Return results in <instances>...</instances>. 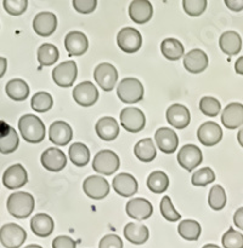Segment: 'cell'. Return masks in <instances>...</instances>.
Masks as SVG:
<instances>
[{
    "mask_svg": "<svg viewBox=\"0 0 243 248\" xmlns=\"http://www.w3.org/2000/svg\"><path fill=\"white\" fill-rule=\"evenodd\" d=\"M117 44H118L119 48L125 53H135L141 48L142 36L138 29L125 27L119 31L118 35H117Z\"/></svg>",
    "mask_w": 243,
    "mask_h": 248,
    "instance_id": "52a82bcc",
    "label": "cell"
},
{
    "mask_svg": "<svg viewBox=\"0 0 243 248\" xmlns=\"http://www.w3.org/2000/svg\"><path fill=\"white\" fill-rule=\"evenodd\" d=\"M18 144L19 138L15 128L4 121H0V153L11 154L18 148Z\"/></svg>",
    "mask_w": 243,
    "mask_h": 248,
    "instance_id": "7402d4cb",
    "label": "cell"
},
{
    "mask_svg": "<svg viewBox=\"0 0 243 248\" xmlns=\"http://www.w3.org/2000/svg\"><path fill=\"white\" fill-rule=\"evenodd\" d=\"M119 120H121L122 127L131 133L140 132L146 125L145 114L141 109L134 108V107H126L122 109L119 114Z\"/></svg>",
    "mask_w": 243,
    "mask_h": 248,
    "instance_id": "5b68a950",
    "label": "cell"
},
{
    "mask_svg": "<svg viewBox=\"0 0 243 248\" xmlns=\"http://www.w3.org/2000/svg\"><path fill=\"white\" fill-rule=\"evenodd\" d=\"M31 229L39 237H48L55 229L53 219L46 213H38L31 219Z\"/></svg>",
    "mask_w": 243,
    "mask_h": 248,
    "instance_id": "4316f807",
    "label": "cell"
},
{
    "mask_svg": "<svg viewBox=\"0 0 243 248\" xmlns=\"http://www.w3.org/2000/svg\"><path fill=\"white\" fill-rule=\"evenodd\" d=\"M40 161L44 169L48 170V171L60 172L66 167L67 157H66L65 153L58 148H48L41 154Z\"/></svg>",
    "mask_w": 243,
    "mask_h": 248,
    "instance_id": "9a60e30c",
    "label": "cell"
},
{
    "mask_svg": "<svg viewBox=\"0 0 243 248\" xmlns=\"http://www.w3.org/2000/svg\"><path fill=\"white\" fill-rule=\"evenodd\" d=\"M57 28V17L52 12H39L33 19V29L38 35L50 36Z\"/></svg>",
    "mask_w": 243,
    "mask_h": 248,
    "instance_id": "d6986e66",
    "label": "cell"
},
{
    "mask_svg": "<svg viewBox=\"0 0 243 248\" xmlns=\"http://www.w3.org/2000/svg\"><path fill=\"white\" fill-rule=\"evenodd\" d=\"M225 5L232 11H241L243 10V0H225Z\"/></svg>",
    "mask_w": 243,
    "mask_h": 248,
    "instance_id": "681fc988",
    "label": "cell"
},
{
    "mask_svg": "<svg viewBox=\"0 0 243 248\" xmlns=\"http://www.w3.org/2000/svg\"><path fill=\"white\" fill-rule=\"evenodd\" d=\"M27 239V232L19 225L15 223L2 225L0 229V241L6 248H19Z\"/></svg>",
    "mask_w": 243,
    "mask_h": 248,
    "instance_id": "8992f818",
    "label": "cell"
},
{
    "mask_svg": "<svg viewBox=\"0 0 243 248\" xmlns=\"http://www.w3.org/2000/svg\"><path fill=\"white\" fill-rule=\"evenodd\" d=\"M53 106V99L48 92H36L31 99V107L36 113H46Z\"/></svg>",
    "mask_w": 243,
    "mask_h": 248,
    "instance_id": "74e56055",
    "label": "cell"
},
{
    "mask_svg": "<svg viewBox=\"0 0 243 248\" xmlns=\"http://www.w3.org/2000/svg\"><path fill=\"white\" fill-rule=\"evenodd\" d=\"M124 236L130 244L143 245L150 237V232L146 225L139 223H129L124 228Z\"/></svg>",
    "mask_w": 243,
    "mask_h": 248,
    "instance_id": "f546056e",
    "label": "cell"
},
{
    "mask_svg": "<svg viewBox=\"0 0 243 248\" xmlns=\"http://www.w3.org/2000/svg\"><path fill=\"white\" fill-rule=\"evenodd\" d=\"M7 69V61L6 58L4 57H0V78H2L6 73Z\"/></svg>",
    "mask_w": 243,
    "mask_h": 248,
    "instance_id": "f5cc1de1",
    "label": "cell"
},
{
    "mask_svg": "<svg viewBox=\"0 0 243 248\" xmlns=\"http://www.w3.org/2000/svg\"><path fill=\"white\" fill-rule=\"evenodd\" d=\"M221 244L224 248H243V235L236 232L233 228H230L223 235Z\"/></svg>",
    "mask_w": 243,
    "mask_h": 248,
    "instance_id": "7bdbcfd3",
    "label": "cell"
},
{
    "mask_svg": "<svg viewBox=\"0 0 243 248\" xmlns=\"http://www.w3.org/2000/svg\"><path fill=\"white\" fill-rule=\"evenodd\" d=\"M155 140L160 152L165 153V154H173L179 147V138H177L176 132L172 128H158L156 131Z\"/></svg>",
    "mask_w": 243,
    "mask_h": 248,
    "instance_id": "2e32d148",
    "label": "cell"
},
{
    "mask_svg": "<svg viewBox=\"0 0 243 248\" xmlns=\"http://www.w3.org/2000/svg\"><path fill=\"white\" fill-rule=\"evenodd\" d=\"M207 0H184L182 7L189 16L197 17L201 16L207 9Z\"/></svg>",
    "mask_w": 243,
    "mask_h": 248,
    "instance_id": "ee69618b",
    "label": "cell"
},
{
    "mask_svg": "<svg viewBox=\"0 0 243 248\" xmlns=\"http://www.w3.org/2000/svg\"><path fill=\"white\" fill-rule=\"evenodd\" d=\"M112 188L118 195L123 198H130L138 191V182L130 173H119L113 178Z\"/></svg>",
    "mask_w": 243,
    "mask_h": 248,
    "instance_id": "44dd1931",
    "label": "cell"
},
{
    "mask_svg": "<svg viewBox=\"0 0 243 248\" xmlns=\"http://www.w3.org/2000/svg\"><path fill=\"white\" fill-rule=\"evenodd\" d=\"M68 155H69V159L73 165L78 167L87 166L90 161V150L83 143H73L68 150Z\"/></svg>",
    "mask_w": 243,
    "mask_h": 248,
    "instance_id": "836d02e7",
    "label": "cell"
},
{
    "mask_svg": "<svg viewBox=\"0 0 243 248\" xmlns=\"http://www.w3.org/2000/svg\"><path fill=\"white\" fill-rule=\"evenodd\" d=\"M99 248H123V241L118 235L109 234L100 240Z\"/></svg>",
    "mask_w": 243,
    "mask_h": 248,
    "instance_id": "7dc6e473",
    "label": "cell"
},
{
    "mask_svg": "<svg viewBox=\"0 0 243 248\" xmlns=\"http://www.w3.org/2000/svg\"><path fill=\"white\" fill-rule=\"evenodd\" d=\"M83 191L94 200H102L109 194V183L104 177L90 176L83 182Z\"/></svg>",
    "mask_w": 243,
    "mask_h": 248,
    "instance_id": "30bf717a",
    "label": "cell"
},
{
    "mask_svg": "<svg viewBox=\"0 0 243 248\" xmlns=\"http://www.w3.org/2000/svg\"><path fill=\"white\" fill-rule=\"evenodd\" d=\"M65 47L70 56H82L87 52L89 41L82 31H69L65 38Z\"/></svg>",
    "mask_w": 243,
    "mask_h": 248,
    "instance_id": "d4e9b609",
    "label": "cell"
},
{
    "mask_svg": "<svg viewBox=\"0 0 243 248\" xmlns=\"http://www.w3.org/2000/svg\"><path fill=\"white\" fill-rule=\"evenodd\" d=\"M237 140H238V144L243 148V127L240 128V131H238Z\"/></svg>",
    "mask_w": 243,
    "mask_h": 248,
    "instance_id": "db71d44e",
    "label": "cell"
},
{
    "mask_svg": "<svg viewBox=\"0 0 243 248\" xmlns=\"http://www.w3.org/2000/svg\"><path fill=\"white\" fill-rule=\"evenodd\" d=\"M219 46L225 55L235 56L241 51L242 39H241L240 34L233 31H224L219 39Z\"/></svg>",
    "mask_w": 243,
    "mask_h": 248,
    "instance_id": "83f0119b",
    "label": "cell"
},
{
    "mask_svg": "<svg viewBox=\"0 0 243 248\" xmlns=\"http://www.w3.org/2000/svg\"><path fill=\"white\" fill-rule=\"evenodd\" d=\"M60 57L58 48L52 44H43L38 50V61L44 67H50L53 63L57 62Z\"/></svg>",
    "mask_w": 243,
    "mask_h": 248,
    "instance_id": "8d00e7d4",
    "label": "cell"
},
{
    "mask_svg": "<svg viewBox=\"0 0 243 248\" xmlns=\"http://www.w3.org/2000/svg\"><path fill=\"white\" fill-rule=\"evenodd\" d=\"M77 244H75L74 240L69 236H65V235H61L53 239L52 241V248H75Z\"/></svg>",
    "mask_w": 243,
    "mask_h": 248,
    "instance_id": "c3c4849f",
    "label": "cell"
},
{
    "mask_svg": "<svg viewBox=\"0 0 243 248\" xmlns=\"http://www.w3.org/2000/svg\"><path fill=\"white\" fill-rule=\"evenodd\" d=\"M153 7L150 1L146 0H134L129 5V17L138 24H145L152 18Z\"/></svg>",
    "mask_w": 243,
    "mask_h": 248,
    "instance_id": "484cf974",
    "label": "cell"
},
{
    "mask_svg": "<svg viewBox=\"0 0 243 248\" xmlns=\"http://www.w3.org/2000/svg\"><path fill=\"white\" fill-rule=\"evenodd\" d=\"M7 97L12 101L21 102L27 99L29 94V87L27 82L22 79H12L10 80L5 87Z\"/></svg>",
    "mask_w": 243,
    "mask_h": 248,
    "instance_id": "4dcf8cb0",
    "label": "cell"
},
{
    "mask_svg": "<svg viewBox=\"0 0 243 248\" xmlns=\"http://www.w3.org/2000/svg\"><path fill=\"white\" fill-rule=\"evenodd\" d=\"M199 110L202 111V114H204L206 116L209 118H215L216 115H219L221 110V104L214 97H203V98L199 101Z\"/></svg>",
    "mask_w": 243,
    "mask_h": 248,
    "instance_id": "ab89813d",
    "label": "cell"
},
{
    "mask_svg": "<svg viewBox=\"0 0 243 248\" xmlns=\"http://www.w3.org/2000/svg\"><path fill=\"white\" fill-rule=\"evenodd\" d=\"M184 45L175 38H167L160 44V52L167 60L177 61L184 56Z\"/></svg>",
    "mask_w": 243,
    "mask_h": 248,
    "instance_id": "d6a6232c",
    "label": "cell"
},
{
    "mask_svg": "<svg viewBox=\"0 0 243 248\" xmlns=\"http://www.w3.org/2000/svg\"><path fill=\"white\" fill-rule=\"evenodd\" d=\"M215 181V173L210 167H203L193 173L191 178V183L194 186H206Z\"/></svg>",
    "mask_w": 243,
    "mask_h": 248,
    "instance_id": "60d3db41",
    "label": "cell"
},
{
    "mask_svg": "<svg viewBox=\"0 0 243 248\" xmlns=\"http://www.w3.org/2000/svg\"><path fill=\"white\" fill-rule=\"evenodd\" d=\"M5 11L11 16H19L23 14L28 6L27 0H4L2 1Z\"/></svg>",
    "mask_w": 243,
    "mask_h": 248,
    "instance_id": "f6af8a7d",
    "label": "cell"
},
{
    "mask_svg": "<svg viewBox=\"0 0 243 248\" xmlns=\"http://www.w3.org/2000/svg\"><path fill=\"white\" fill-rule=\"evenodd\" d=\"M202 160H203V156H202L201 149L194 144L184 145L180 148V152L177 153V162L180 166L184 167L189 172L198 167Z\"/></svg>",
    "mask_w": 243,
    "mask_h": 248,
    "instance_id": "7c38bea8",
    "label": "cell"
},
{
    "mask_svg": "<svg viewBox=\"0 0 243 248\" xmlns=\"http://www.w3.org/2000/svg\"><path fill=\"white\" fill-rule=\"evenodd\" d=\"M49 138L58 147H65L72 140L73 130L65 121H55L49 128Z\"/></svg>",
    "mask_w": 243,
    "mask_h": 248,
    "instance_id": "603a6c76",
    "label": "cell"
},
{
    "mask_svg": "<svg viewBox=\"0 0 243 248\" xmlns=\"http://www.w3.org/2000/svg\"><path fill=\"white\" fill-rule=\"evenodd\" d=\"M159 208L162 216L168 220V222L175 223L177 222V220H180V218H181L180 213L177 212L174 208V206H173V202L172 200H170L169 196H163L162 200H160Z\"/></svg>",
    "mask_w": 243,
    "mask_h": 248,
    "instance_id": "b9f144b4",
    "label": "cell"
},
{
    "mask_svg": "<svg viewBox=\"0 0 243 248\" xmlns=\"http://www.w3.org/2000/svg\"><path fill=\"white\" fill-rule=\"evenodd\" d=\"M235 70L237 74L243 75V56L238 57V60L235 63Z\"/></svg>",
    "mask_w": 243,
    "mask_h": 248,
    "instance_id": "816d5d0a",
    "label": "cell"
},
{
    "mask_svg": "<svg viewBox=\"0 0 243 248\" xmlns=\"http://www.w3.org/2000/svg\"><path fill=\"white\" fill-rule=\"evenodd\" d=\"M208 56L204 51L199 50V48L191 50L184 56L185 69L192 74H199V73L204 72L208 67Z\"/></svg>",
    "mask_w": 243,
    "mask_h": 248,
    "instance_id": "e0dca14e",
    "label": "cell"
},
{
    "mask_svg": "<svg viewBox=\"0 0 243 248\" xmlns=\"http://www.w3.org/2000/svg\"><path fill=\"white\" fill-rule=\"evenodd\" d=\"M202 248H220L218 245H213V244H208V245H204Z\"/></svg>",
    "mask_w": 243,
    "mask_h": 248,
    "instance_id": "11a10c76",
    "label": "cell"
},
{
    "mask_svg": "<svg viewBox=\"0 0 243 248\" xmlns=\"http://www.w3.org/2000/svg\"><path fill=\"white\" fill-rule=\"evenodd\" d=\"M35 206L34 198L29 193L17 191L11 194L7 199L6 207L10 215L17 219H26L32 215Z\"/></svg>",
    "mask_w": 243,
    "mask_h": 248,
    "instance_id": "7a4b0ae2",
    "label": "cell"
},
{
    "mask_svg": "<svg viewBox=\"0 0 243 248\" xmlns=\"http://www.w3.org/2000/svg\"><path fill=\"white\" fill-rule=\"evenodd\" d=\"M94 79L104 91L109 92L114 89L118 80V72L111 63H101L94 70Z\"/></svg>",
    "mask_w": 243,
    "mask_h": 248,
    "instance_id": "9c48e42d",
    "label": "cell"
},
{
    "mask_svg": "<svg viewBox=\"0 0 243 248\" xmlns=\"http://www.w3.org/2000/svg\"><path fill=\"white\" fill-rule=\"evenodd\" d=\"M117 96L123 103H138L143 98V86L135 78H125L117 87Z\"/></svg>",
    "mask_w": 243,
    "mask_h": 248,
    "instance_id": "3957f363",
    "label": "cell"
},
{
    "mask_svg": "<svg viewBox=\"0 0 243 248\" xmlns=\"http://www.w3.org/2000/svg\"><path fill=\"white\" fill-rule=\"evenodd\" d=\"M233 223L238 229L243 230V207H240L233 216Z\"/></svg>",
    "mask_w": 243,
    "mask_h": 248,
    "instance_id": "f907efd6",
    "label": "cell"
},
{
    "mask_svg": "<svg viewBox=\"0 0 243 248\" xmlns=\"http://www.w3.org/2000/svg\"><path fill=\"white\" fill-rule=\"evenodd\" d=\"M197 138L204 147H214L223 138V130L214 121H207L199 126L197 131Z\"/></svg>",
    "mask_w": 243,
    "mask_h": 248,
    "instance_id": "5bb4252c",
    "label": "cell"
},
{
    "mask_svg": "<svg viewBox=\"0 0 243 248\" xmlns=\"http://www.w3.org/2000/svg\"><path fill=\"white\" fill-rule=\"evenodd\" d=\"M97 136L101 138L102 140H114L119 133V126L118 123L114 120L111 116H104L100 119L95 126Z\"/></svg>",
    "mask_w": 243,
    "mask_h": 248,
    "instance_id": "f1b7e54d",
    "label": "cell"
},
{
    "mask_svg": "<svg viewBox=\"0 0 243 248\" xmlns=\"http://www.w3.org/2000/svg\"><path fill=\"white\" fill-rule=\"evenodd\" d=\"M177 232L182 239L187 240V241H197L201 236L202 228L198 222L192 219L181 220L177 227Z\"/></svg>",
    "mask_w": 243,
    "mask_h": 248,
    "instance_id": "e575fe53",
    "label": "cell"
},
{
    "mask_svg": "<svg viewBox=\"0 0 243 248\" xmlns=\"http://www.w3.org/2000/svg\"><path fill=\"white\" fill-rule=\"evenodd\" d=\"M73 99L82 107H91L99 99V91L91 81H83L73 89Z\"/></svg>",
    "mask_w": 243,
    "mask_h": 248,
    "instance_id": "8fae6325",
    "label": "cell"
},
{
    "mask_svg": "<svg viewBox=\"0 0 243 248\" xmlns=\"http://www.w3.org/2000/svg\"><path fill=\"white\" fill-rule=\"evenodd\" d=\"M27 182H28V174L21 164H15L7 167L2 176V183L10 190L22 188L26 186Z\"/></svg>",
    "mask_w": 243,
    "mask_h": 248,
    "instance_id": "4fadbf2b",
    "label": "cell"
},
{
    "mask_svg": "<svg viewBox=\"0 0 243 248\" xmlns=\"http://www.w3.org/2000/svg\"><path fill=\"white\" fill-rule=\"evenodd\" d=\"M221 123L228 130H235L243 125V104L233 102L227 104L221 113Z\"/></svg>",
    "mask_w": 243,
    "mask_h": 248,
    "instance_id": "ac0fdd59",
    "label": "cell"
},
{
    "mask_svg": "<svg viewBox=\"0 0 243 248\" xmlns=\"http://www.w3.org/2000/svg\"><path fill=\"white\" fill-rule=\"evenodd\" d=\"M165 115H167V121L170 124V126L177 128V130H182V128L187 127V125L191 121V115H190L189 109L179 103L172 104L167 109Z\"/></svg>",
    "mask_w": 243,
    "mask_h": 248,
    "instance_id": "ffe728a7",
    "label": "cell"
},
{
    "mask_svg": "<svg viewBox=\"0 0 243 248\" xmlns=\"http://www.w3.org/2000/svg\"><path fill=\"white\" fill-rule=\"evenodd\" d=\"M24 248H43V247L39 246V245H28V246H26Z\"/></svg>",
    "mask_w": 243,
    "mask_h": 248,
    "instance_id": "9f6ffc18",
    "label": "cell"
},
{
    "mask_svg": "<svg viewBox=\"0 0 243 248\" xmlns=\"http://www.w3.org/2000/svg\"><path fill=\"white\" fill-rule=\"evenodd\" d=\"M226 201H227V198H226V193L223 186L219 184L211 186L208 195V203L211 210L221 211L226 206Z\"/></svg>",
    "mask_w": 243,
    "mask_h": 248,
    "instance_id": "f35d334b",
    "label": "cell"
},
{
    "mask_svg": "<svg viewBox=\"0 0 243 248\" xmlns=\"http://www.w3.org/2000/svg\"><path fill=\"white\" fill-rule=\"evenodd\" d=\"M126 215L136 220H145L152 216L153 207L151 202L142 198H134L126 203Z\"/></svg>",
    "mask_w": 243,
    "mask_h": 248,
    "instance_id": "cb8c5ba5",
    "label": "cell"
},
{
    "mask_svg": "<svg viewBox=\"0 0 243 248\" xmlns=\"http://www.w3.org/2000/svg\"><path fill=\"white\" fill-rule=\"evenodd\" d=\"M169 186V177L162 171H155L148 176L147 188L155 194H162Z\"/></svg>",
    "mask_w": 243,
    "mask_h": 248,
    "instance_id": "d590c367",
    "label": "cell"
},
{
    "mask_svg": "<svg viewBox=\"0 0 243 248\" xmlns=\"http://www.w3.org/2000/svg\"><path fill=\"white\" fill-rule=\"evenodd\" d=\"M78 75V67L74 61H66L52 70V80L57 86L70 87Z\"/></svg>",
    "mask_w": 243,
    "mask_h": 248,
    "instance_id": "ba28073f",
    "label": "cell"
},
{
    "mask_svg": "<svg viewBox=\"0 0 243 248\" xmlns=\"http://www.w3.org/2000/svg\"><path fill=\"white\" fill-rule=\"evenodd\" d=\"M134 154L142 162L153 161L156 155H157V150H156L153 140L151 138H143V140H139L134 147Z\"/></svg>",
    "mask_w": 243,
    "mask_h": 248,
    "instance_id": "1f68e13d",
    "label": "cell"
},
{
    "mask_svg": "<svg viewBox=\"0 0 243 248\" xmlns=\"http://www.w3.org/2000/svg\"><path fill=\"white\" fill-rule=\"evenodd\" d=\"M18 128L26 142L38 144L45 138V125L38 116L26 114L18 121Z\"/></svg>",
    "mask_w": 243,
    "mask_h": 248,
    "instance_id": "6da1fadb",
    "label": "cell"
},
{
    "mask_svg": "<svg viewBox=\"0 0 243 248\" xmlns=\"http://www.w3.org/2000/svg\"><path fill=\"white\" fill-rule=\"evenodd\" d=\"M119 165H121V161H119L118 155L108 149L99 152L92 160L94 171L100 174H104V176L113 174L119 169Z\"/></svg>",
    "mask_w": 243,
    "mask_h": 248,
    "instance_id": "277c9868",
    "label": "cell"
},
{
    "mask_svg": "<svg viewBox=\"0 0 243 248\" xmlns=\"http://www.w3.org/2000/svg\"><path fill=\"white\" fill-rule=\"evenodd\" d=\"M97 6L96 0H73V7L79 14H90Z\"/></svg>",
    "mask_w": 243,
    "mask_h": 248,
    "instance_id": "bcb514c9",
    "label": "cell"
}]
</instances>
